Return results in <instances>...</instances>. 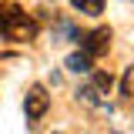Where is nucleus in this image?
Listing matches in <instances>:
<instances>
[{
	"mask_svg": "<svg viewBox=\"0 0 134 134\" xmlns=\"http://www.w3.org/2000/svg\"><path fill=\"white\" fill-rule=\"evenodd\" d=\"M37 34V24L14 3H0V37L3 40H30Z\"/></svg>",
	"mask_w": 134,
	"mask_h": 134,
	"instance_id": "1",
	"label": "nucleus"
},
{
	"mask_svg": "<svg viewBox=\"0 0 134 134\" xmlns=\"http://www.w3.org/2000/svg\"><path fill=\"white\" fill-rule=\"evenodd\" d=\"M107 47H111V30H107V27H97V30H91V34L81 37V50L91 60H94V57H104Z\"/></svg>",
	"mask_w": 134,
	"mask_h": 134,
	"instance_id": "2",
	"label": "nucleus"
},
{
	"mask_svg": "<svg viewBox=\"0 0 134 134\" xmlns=\"http://www.w3.org/2000/svg\"><path fill=\"white\" fill-rule=\"evenodd\" d=\"M47 107H50V94H47V87H30L27 91V100H24V111H27V121H40V117L47 114Z\"/></svg>",
	"mask_w": 134,
	"mask_h": 134,
	"instance_id": "3",
	"label": "nucleus"
},
{
	"mask_svg": "<svg viewBox=\"0 0 134 134\" xmlns=\"http://www.w3.org/2000/svg\"><path fill=\"white\" fill-rule=\"evenodd\" d=\"M67 70H70V74H91V70H94V60H91L84 50H77V54L67 57Z\"/></svg>",
	"mask_w": 134,
	"mask_h": 134,
	"instance_id": "4",
	"label": "nucleus"
},
{
	"mask_svg": "<svg viewBox=\"0 0 134 134\" xmlns=\"http://www.w3.org/2000/svg\"><path fill=\"white\" fill-rule=\"evenodd\" d=\"M70 7L81 10V14H91V17L104 14V0H70Z\"/></svg>",
	"mask_w": 134,
	"mask_h": 134,
	"instance_id": "5",
	"label": "nucleus"
},
{
	"mask_svg": "<svg viewBox=\"0 0 134 134\" xmlns=\"http://www.w3.org/2000/svg\"><path fill=\"white\" fill-rule=\"evenodd\" d=\"M77 97L84 100V104H91V107H100L104 100H100V91L94 87V84H84V87H77Z\"/></svg>",
	"mask_w": 134,
	"mask_h": 134,
	"instance_id": "6",
	"label": "nucleus"
},
{
	"mask_svg": "<svg viewBox=\"0 0 134 134\" xmlns=\"http://www.w3.org/2000/svg\"><path fill=\"white\" fill-rule=\"evenodd\" d=\"M91 84H94V87H97L100 94H104V91H111V84H114V77H111L107 70H94V77H91Z\"/></svg>",
	"mask_w": 134,
	"mask_h": 134,
	"instance_id": "7",
	"label": "nucleus"
},
{
	"mask_svg": "<svg viewBox=\"0 0 134 134\" xmlns=\"http://www.w3.org/2000/svg\"><path fill=\"white\" fill-rule=\"evenodd\" d=\"M131 84H134V67H127V74L121 81V97H131Z\"/></svg>",
	"mask_w": 134,
	"mask_h": 134,
	"instance_id": "8",
	"label": "nucleus"
},
{
	"mask_svg": "<svg viewBox=\"0 0 134 134\" xmlns=\"http://www.w3.org/2000/svg\"><path fill=\"white\" fill-rule=\"evenodd\" d=\"M54 134H60V131H54Z\"/></svg>",
	"mask_w": 134,
	"mask_h": 134,
	"instance_id": "9",
	"label": "nucleus"
}]
</instances>
